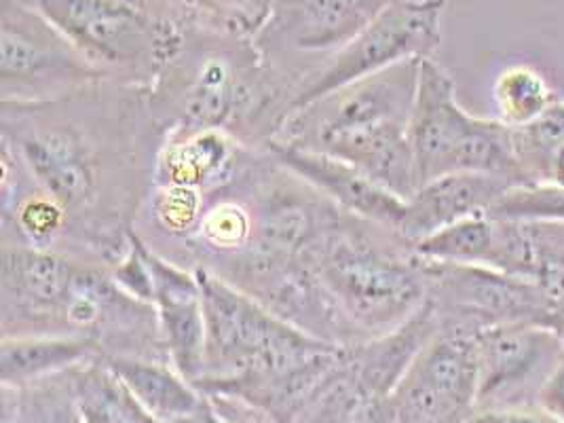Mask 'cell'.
<instances>
[{
  "instance_id": "cell-27",
  "label": "cell",
  "mask_w": 564,
  "mask_h": 423,
  "mask_svg": "<svg viewBox=\"0 0 564 423\" xmlns=\"http://www.w3.org/2000/svg\"><path fill=\"white\" fill-rule=\"evenodd\" d=\"M467 423H563L543 411L539 404L533 406H512V409H482L474 411Z\"/></svg>"
},
{
  "instance_id": "cell-2",
  "label": "cell",
  "mask_w": 564,
  "mask_h": 423,
  "mask_svg": "<svg viewBox=\"0 0 564 423\" xmlns=\"http://www.w3.org/2000/svg\"><path fill=\"white\" fill-rule=\"evenodd\" d=\"M147 96L161 133L220 128L262 149L292 115L294 83L269 64L254 39L188 22Z\"/></svg>"
},
{
  "instance_id": "cell-23",
  "label": "cell",
  "mask_w": 564,
  "mask_h": 423,
  "mask_svg": "<svg viewBox=\"0 0 564 423\" xmlns=\"http://www.w3.org/2000/svg\"><path fill=\"white\" fill-rule=\"evenodd\" d=\"M513 153L524 185L547 183L554 159L564 149V100L550 106L524 128H512Z\"/></svg>"
},
{
  "instance_id": "cell-29",
  "label": "cell",
  "mask_w": 564,
  "mask_h": 423,
  "mask_svg": "<svg viewBox=\"0 0 564 423\" xmlns=\"http://www.w3.org/2000/svg\"><path fill=\"white\" fill-rule=\"evenodd\" d=\"M547 183L564 186V149L558 153V158L554 159V163H552V170H550V178H547Z\"/></svg>"
},
{
  "instance_id": "cell-10",
  "label": "cell",
  "mask_w": 564,
  "mask_h": 423,
  "mask_svg": "<svg viewBox=\"0 0 564 423\" xmlns=\"http://www.w3.org/2000/svg\"><path fill=\"white\" fill-rule=\"evenodd\" d=\"M421 59L349 83L288 117L275 140L283 147L317 153L334 138L370 132L391 123H411Z\"/></svg>"
},
{
  "instance_id": "cell-3",
  "label": "cell",
  "mask_w": 564,
  "mask_h": 423,
  "mask_svg": "<svg viewBox=\"0 0 564 423\" xmlns=\"http://www.w3.org/2000/svg\"><path fill=\"white\" fill-rule=\"evenodd\" d=\"M308 264L358 344L395 330L427 303V269L414 246L349 212L334 216Z\"/></svg>"
},
{
  "instance_id": "cell-17",
  "label": "cell",
  "mask_w": 564,
  "mask_h": 423,
  "mask_svg": "<svg viewBox=\"0 0 564 423\" xmlns=\"http://www.w3.org/2000/svg\"><path fill=\"white\" fill-rule=\"evenodd\" d=\"M512 186L516 183L510 178L478 172H457L434 178L419 186L406 202L398 234L414 246L469 216L488 214Z\"/></svg>"
},
{
  "instance_id": "cell-16",
  "label": "cell",
  "mask_w": 564,
  "mask_h": 423,
  "mask_svg": "<svg viewBox=\"0 0 564 423\" xmlns=\"http://www.w3.org/2000/svg\"><path fill=\"white\" fill-rule=\"evenodd\" d=\"M250 147L220 128H172L161 133L153 183L214 191L227 185Z\"/></svg>"
},
{
  "instance_id": "cell-18",
  "label": "cell",
  "mask_w": 564,
  "mask_h": 423,
  "mask_svg": "<svg viewBox=\"0 0 564 423\" xmlns=\"http://www.w3.org/2000/svg\"><path fill=\"white\" fill-rule=\"evenodd\" d=\"M100 360L156 423L178 422L206 400L170 362L131 356H104Z\"/></svg>"
},
{
  "instance_id": "cell-7",
  "label": "cell",
  "mask_w": 564,
  "mask_h": 423,
  "mask_svg": "<svg viewBox=\"0 0 564 423\" xmlns=\"http://www.w3.org/2000/svg\"><path fill=\"white\" fill-rule=\"evenodd\" d=\"M110 80L47 18L0 0V105H47Z\"/></svg>"
},
{
  "instance_id": "cell-22",
  "label": "cell",
  "mask_w": 564,
  "mask_h": 423,
  "mask_svg": "<svg viewBox=\"0 0 564 423\" xmlns=\"http://www.w3.org/2000/svg\"><path fill=\"white\" fill-rule=\"evenodd\" d=\"M495 220L488 214L469 216L414 243V252L434 263L490 264Z\"/></svg>"
},
{
  "instance_id": "cell-25",
  "label": "cell",
  "mask_w": 564,
  "mask_h": 423,
  "mask_svg": "<svg viewBox=\"0 0 564 423\" xmlns=\"http://www.w3.org/2000/svg\"><path fill=\"white\" fill-rule=\"evenodd\" d=\"M501 220L564 223V186L554 183L516 185L488 210Z\"/></svg>"
},
{
  "instance_id": "cell-15",
  "label": "cell",
  "mask_w": 564,
  "mask_h": 423,
  "mask_svg": "<svg viewBox=\"0 0 564 423\" xmlns=\"http://www.w3.org/2000/svg\"><path fill=\"white\" fill-rule=\"evenodd\" d=\"M267 149L283 167L294 172L308 185L315 186L340 210L383 225L398 234V227L406 210V199L398 197L386 186L375 183L372 178L364 176L356 167L338 159L299 151L278 142H269Z\"/></svg>"
},
{
  "instance_id": "cell-12",
  "label": "cell",
  "mask_w": 564,
  "mask_h": 423,
  "mask_svg": "<svg viewBox=\"0 0 564 423\" xmlns=\"http://www.w3.org/2000/svg\"><path fill=\"white\" fill-rule=\"evenodd\" d=\"M476 409L533 406L564 356V339L533 322L499 324L476 337Z\"/></svg>"
},
{
  "instance_id": "cell-6",
  "label": "cell",
  "mask_w": 564,
  "mask_h": 423,
  "mask_svg": "<svg viewBox=\"0 0 564 423\" xmlns=\"http://www.w3.org/2000/svg\"><path fill=\"white\" fill-rule=\"evenodd\" d=\"M411 142L421 185L457 172H478L524 185L512 128L469 115L451 73L436 57L421 59L411 115Z\"/></svg>"
},
{
  "instance_id": "cell-4",
  "label": "cell",
  "mask_w": 564,
  "mask_h": 423,
  "mask_svg": "<svg viewBox=\"0 0 564 423\" xmlns=\"http://www.w3.org/2000/svg\"><path fill=\"white\" fill-rule=\"evenodd\" d=\"M193 271L202 282L206 305V362L202 377L193 383L202 394L235 397L338 347L271 314L206 269Z\"/></svg>"
},
{
  "instance_id": "cell-8",
  "label": "cell",
  "mask_w": 564,
  "mask_h": 423,
  "mask_svg": "<svg viewBox=\"0 0 564 423\" xmlns=\"http://www.w3.org/2000/svg\"><path fill=\"white\" fill-rule=\"evenodd\" d=\"M446 0H393L345 47L308 70L294 89L292 112L356 80L434 57L442 45Z\"/></svg>"
},
{
  "instance_id": "cell-24",
  "label": "cell",
  "mask_w": 564,
  "mask_h": 423,
  "mask_svg": "<svg viewBox=\"0 0 564 423\" xmlns=\"http://www.w3.org/2000/svg\"><path fill=\"white\" fill-rule=\"evenodd\" d=\"M275 0H188V22L257 39Z\"/></svg>"
},
{
  "instance_id": "cell-11",
  "label": "cell",
  "mask_w": 564,
  "mask_h": 423,
  "mask_svg": "<svg viewBox=\"0 0 564 423\" xmlns=\"http://www.w3.org/2000/svg\"><path fill=\"white\" fill-rule=\"evenodd\" d=\"M393 0H275L257 45L282 75L299 83V57L311 70L345 47Z\"/></svg>"
},
{
  "instance_id": "cell-31",
  "label": "cell",
  "mask_w": 564,
  "mask_h": 423,
  "mask_svg": "<svg viewBox=\"0 0 564 423\" xmlns=\"http://www.w3.org/2000/svg\"><path fill=\"white\" fill-rule=\"evenodd\" d=\"M395 423H467V420H430V422H404V420H395Z\"/></svg>"
},
{
  "instance_id": "cell-28",
  "label": "cell",
  "mask_w": 564,
  "mask_h": 423,
  "mask_svg": "<svg viewBox=\"0 0 564 423\" xmlns=\"http://www.w3.org/2000/svg\"><path fill=\"white\" fill-rule=\"evenodd\" d=\"M538 404L552 417L564 423V356L563 360L558 362V367L552 372V377L547 379L545 388L541 390Z\"/></svg>"
},
{
  "instance_id": "cell-19",
  "label": "cell",
  "mask_w": 564,
  "mask_h": 423,
  "mask_svg": "<svg viewBox=\"0 0 564 423\" xmlns=\"http://www.w3.org/2000/svg\"><path fill=\"white\" fill-rule=\"evenodd\" d=\"M100 358L98 347L64 335L0 339V386L22 390Z\"/></svg>"
},
{
  "instance_id": "cell-1",
  "label": "cell",
  "mask_w": 564,
  "mask_h": 423,
  "mask_svg": "<svg viewBox=\"0 0 564 423\" xmlns=\"http://www.w3.org/2000/svg\"><path fill=\"white\" fill-rule=\"evenodd\" d=\"M161 142L147 87L96 83L47 105H0V144L70 225V257L112 267L128 252Z\"/></svg>"
},
{
  "instance_id": "cell-26",
  "label": "cell",
  "mask_w": 564,
  "mask_h": 423,
  "mask_svg": "<svg viewBox=\"0 0 564 423\" xmlns=\"http://www.w3.org/2000/svg\"><path fill=\"white\" fill-rule=\"evenodd\" d=\"M206 397V394H204ZM174 423H269L254 409L235 398L206 397L204 404Z\"/></svg>"
},
{
  "instance_id": "cell-21",
  "label": "cell",
  "mask_w": 564,
  "mask_h": 423,
  "mask_svg": "<svg viewBox=\"0 0 564 423\" xmlns=\"http://www.w3.org/2000/svg\"><path fill=\"white\" fill-rule=\"evenodd\" d=\"M558 100L561 98L550 80L531 64H510L492 83V102L499 115L497 119L513 130L533 123Z\"/></svg>"
},
{
  "instance_id": "cell-20",
  "label": "cell",
  "mask_w": 564,
  "mask_h": 423,
  "mask_svg": "<svg viewBox=\"0 0 564 423\" xmlns=\"http://www.w3.org/2000/svg\"><path fill=\"white\" fill-rule=\"evenodd\" d=\"M83 423H156L100 358L68 370Z\"/></svg>"
},
{
  "instance_id": "cell-5",
  "label": "cell",
  "mask_w": 564,
  "mask_h": 423,
  "mask_svg": "<svg viewBox=\"0 0 564 423\" xmlns=\"http://www.w3.org/2000/svg\"><path fill=\"white\" fill-rule=\"evenodd\" d=\"M22 2L47 18L108 79L147 89L178 50L186 24L133 0Z\"/></svg>"
},
{
  "instance_id": "cell-30",
  "label": "cell",
  "mask_w": 564,
  "mask_h": 423,
  "mask_svg": "<svg viewBox=\"0 0 564 423\" xmlns=\"http://www.w3.org/2000/svg\"><path fill=\"white\" fill-rule=\"evenodd\" d=\"M552 328L561 335L564 339V312H558V316L554 317V322H552Z\"/></svg>"
},
{
  "instance_id": "cell-14",
  "label": "cell",
  "mask_w": 564,
  "mask_h": 423,
  "mask_svg": "<svg viewBox=\"0 0 564 423\" xmlns=\"http://www.w3.org/2000/svg\"><path fill=\"white\" fill-rule=\"evenodd\" d=\"M153 307L172 367L195 383L206 362V305L197 273L154 252L144 241Z\"/></svg>"
},
{
  "instance_id": "cell-9",
  "label": "cell",
  "mask_w": 564,
  "mask_h": 423,
  "mask_svg": "<svg viewBox=\"0 0 564 423\" xmlns=\"http://www.w3.org/2000/svg\"><path fill=\"white\" fill-rule=\"evenodd\" d=\"M423 261L430 280L427 303L436 316L437 328L478 337L487 328L513 322H533L552 328L554 317L558 316V310L531 280L485 264Z\"/></svg>"
},
{
  "instance_id": "cell-13",
  "label": "cell",
  "mask_w": 564,
  "mask_h": 423,
  "mask_svg": "<svg viewBox=\"0 0 564 423\" xmlns=\"http://www.w3.org/2000/svg\"><path fill=\"white\" fill-rule=\"evenodd\" d=\"M478 398L476 337L437 328L393 392L398 420H469Z\"/></svg>"
}]
</instances>
